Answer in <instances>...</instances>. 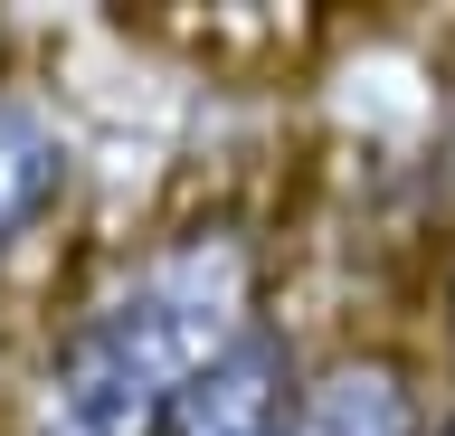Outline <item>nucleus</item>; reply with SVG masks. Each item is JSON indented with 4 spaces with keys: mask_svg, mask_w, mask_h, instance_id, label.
I'll list each match as a JSON object with an SVG mask.
<instances>
[{
    "mask_svg": "<svg viewBox=\"0 0 455 436\" xmlns=\"http://www.w3.org/2000/svg\"><path fill=\"white\" fill-rule=\"evenodd\" d=\"M284 436H427V379L389 342L313 351L284 408Z\"/></svg>",
    "mask_w": 455,
    "mask_h": 436,
    "instance_id": "nucleus-2",
    "label": "nucleus"
},
{
    "mask_svg": "<svg viewBox=\"0 0 455 436\" xmlns=\"http://www.w3.org/2000/svg\"><path fill=\"white\" fill-rule=\"evenodd\" d=\"M266 322V237L237 209H199L133 247L48 332L20 436H162L171 408Z\"/></svg>",
    "mask_w": 455,
    "mask_h": 436,
    "instance_id": "nucleus-1",
    "label": "nucleus"
},
{
    "mask_svg": "<svg viewBox=\"0 0 455 436\" xmlns=\"http://www.w3.org/2000/svg\"><path fill=\"white\" fill-rule=\"evenodd\" d=\"M294 379H304V351H294V332H284V322H266L256 342H237L219 370L190 389V399L171 408L162 436H284Z\"/></svg>",
    "mask_w": 455,
    "mask_h": 436,
    "instance_id": "nucleus-3",
    "label": "nucleus"
},
{
    "mask_svg": "<svg viewBox=\"0 0 455 436\" xmlns=\"http://www.w3.org/2000/svg\"><path fill=\"white\" fill-rule=\"evenodd\" d=\"M57 190H67V143H57V123L38 115L28 95L0 86V266L48 228Z\"/></svg>",
    "mask_w": 455,
    "mask_h": 436,
    "instance_id": "nucleus-4",
    "label": "nucleus"
},
{
    "mask_svg": "<svg viewBox=\"0 0 455 436\" xmlns=\"http://www.w3.org/2000/svg\"><path fill=\"white\" fill-rule=\"evenodd\" d=\"M436 361H446V379H455V257H446V275H436Z\"/></svg>",
    "mask_w": 455,
    "mask_h": 436,
    "instance_id": "nucleus-5",
    "label": "nucleus"
}]
</instances>
